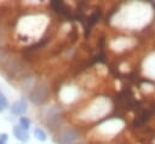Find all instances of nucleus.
Here are the masks:
<instances>
[{
    "mask_svg": "<svg viewBox=\"0 0 155 144\" xmlns=\"http://www.w3.org/2000/svg\"><path fill=\"white\" fill-rule=\"evenodd\" d=\"M79 144H85V143H79Z\"/></svg>",
    "mask_w": 155,
    "mask_h": 144,
    "instance_id": "13",
    "label": "nucleus"
},
{
    "mask_svg": "<svg viewBox=\"0 0 155 144\" xmlns=\"http://www.w3.org/2000/svg\"><path fill=\"white\" fill-rule=\"evenodd\" d=\"M51 7H52L57 13H59V15H62V16H67V17L70 16V10H69L68 5H67L65 2H63V1L53 0V1H51Z\"/></svg>",
    "mask_w": 155,
    "mask_h": 144,
    "instance_id": "5",
    "label": "nucleus"
},
{
    "mask_svg": "<svg viewBox=\"0 0 155 144\" xmlns=\"http://www.w3.org/2000/svg\"><path fill=\"white\" fill-rule=\"evenodd\" d=\"M12 132H13V136L16 137V139H18V140H21V142H28L29 134H28V132H27L25 129H23L21 126H13Z\"/></svg>",
    "mask_w": 155,
    "mask_h": 144,
    "instance_id": "6",
    "label": "nucleus"
},
{
    "mask_svg": "<svg viewBox=\"0 0 155 144\" xmlns=\"http://www.w3.org/2000/svg\"><path fill=\"white\" fill-rule=\"evenodd\" d=\"M12 54L4 47H0V68L4 69V67L7 64V62L11 59Z\"/></svg>",
    "mask_w": 155,
    "mask_h": 144,
    "instance_id": "7",
    "label": "nucleus"
},
{
    "mask_svg": "<svg viewBox=\"0 0 155 144\" xmlns=\"http://www.w3.org/2000/svg\"><path fill=\"white\" fill-rule=\"evenodd\" d=\"M101 11L99 10H96V11H93L92 13H91V16L88 17V21H87V24H88V27H92V25H94L96 23H97V21L101 18Z\"/></svg>",
    "mask_w": 155,
    "mask_h": 144,
    "instance_id": "8",
    "label": "nucleus"
},
{
    "mask_svg": "<svg viewBox=\"0 0 155 144\" xmlns=\"http://www.w3.org/2000/svg\"><path fill=\"white\" fill-rule=\"evenodd\" d=\"M34 137H35L38 140H40V142H45V140L47 139L46 132H45L42 128H40V127H38V128L34 129Z\"/></svg>",
    "mask_w": 155,
    "mask_h": 144,
    "instance_id": "9",
    "label": "nucleus"
},
{
    "mask_svg": "<svg viewBox=\"0 0 155 144\" xmlns=\"http://www.w3.org/2000/svg\"><path fill=\"white\" fill-rule=\"evenodd\" d=\"M80 138V133L78 129L73 127H63L58 134L57 143L58 144H74Z\"/></svg>",
    "mask_w": 155,
    "mask_h": 144,
    "instance_id": "3",
    "label": "nucleus"
},
{
    "mask_svg": "<svg viewBox=\"0 0 155 144\" xmlns=\"http://www.w3.org/2000/svg\"><path fill=\"white\" fill-rule=\"evenodd\" d=\"M11 113L16 116H22L27 110H28V104L24 99H19L17 102H15L12 105H11Z\"/></svg>",
    "mask_w": 155,
    "mask_h": 144,
    "instance_id": "4",
    "label": "nucleus"
},
{
    "mask_svg": "<svg viewBox=\"0 0 155 144\" xmlns=\"http://www.w3.org/2000/svg\"><path fill=\"white\" fill-rule=\"evenodd\" d=\"M7 105H8V102L4 96V93L0 91V110H4L5 108H7Z\"/></svg>",
    "mask_w": 155,
    "mask_h": 144,
    "instance_id": "11",
    "label": "nucleus"
},
{
    "mask_svg": "<svg viewBox=\"0 0 155 144\" xmlns=\"http://www.w3.org/2000/svg\"><path fill=\"white\" fill-rule=\"evenodd\" d=\"M62 122V108L61 106H51L46 113V125L48 126V129L56 131L59 128V125Z\"/></svg>",
    "mask_w": 155,
    "mask_h": 144,
    "instance_id": "2",
    "label": "nucleus"
},
{
    "mask_svg": "<svg viewBox=\"0 0 155 144\" xmlns=\"http://www.w3.org/2000/svg\"><path fill=\"white\" fill-rule=\"evenodd\" d=\"M19 126H21L23 129L28 131L29 127H30V120H29L28 117H25V116H21V117H19Z\"/></svg>",
    "mask_w": 155,
    "mask_h": 144,
    "instance_id": "10",
    "label": "nucleus"
},
{
    "mask_svg": "<svg viewBox=\"0 0 155 144\" xmlns=\"http://www.w3.org/2000/svg\"><path fill=\"white\" fill-rule=\"evenodd\" d=\"M6 140H7V134L6 133H2L0 136V144H6Z\"/></svg>",
    "mask_w": 155,
    "mask_h": 144,
    "instance_id": "12",
    "label": "nucleus"
},
{
    "mask_svg": "<svg viewBox=\"0 0 155 144\" xmlns=\"http://www.w3.org/2000/svg\"><path fill=\"white\" fill-rule=\"evenodd\" d=\"M48 91L50 90H48V86L46 82H39L29 92V99L34 104H42L44 102L47 100Z\"/></svg>",
    "mask_w": 155,
    "mask_h": 144,
    "instance_id": "1",
    "label": "nucleus"
}]
</instances>
